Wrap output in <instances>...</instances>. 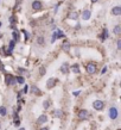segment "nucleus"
<instances>
[{
	"mask_svg": "<svg viewBox=\"0 0 121 130\" xmlns=\"http://www.w3.org/2000/svg\"><path fill=\"white\" fill-rule=\"evenodd\" d=\"M13 124H14V126H20V121L18 118L14 119V122H13Z\"/></svg>",
	"mask_w": 121,
	"mask_h": 130,
	"instance_id": "c756f323",
	"label": "nucleus"
},
{
	"mask_svg": "<svg viewBox=\"0 0 121 130\" xmlns=\"http://www.w3.org/2000/svg\"><path fill=\"white\" fill-rule=\"evenodd\" d=\"M21 32H23L24 36H25V41H28L29 38H30V35H29V32L26 31V30H21Z\"/></svg>",
	"mask_w": 121,
	"mask_h": 130,
	"instance_id": "a878e982",
	"label": "nucleus"
},
{
	"mask_svg": "<svg viewBox=\"0 0 121 130\" xmlns=\"http://www.w3.org/2000/svg\"><path fill=\"white\" fill-rule=\"evenodd\" d=\"M78 18V13L76 11H71L69 14H68V19H72V20H76Z\"/></svg>",
	"mask_w": 121,
	"mask_h": 130,
	"instance_id": "4468645a",
	"label": "nucleus"
},
{
	"mask_svg": "<svg viewBox=\"0 0 121 130\" xmlns=\"http://www.w3.org/2000/svg\"><path fill=\"white\" fill-rule=\"evenodd\" d=\"M32 8H33L35 11H40V10L43 8V4H42V1H39V0H35V1H32Z\"/></svg>",
	"mask_w": 121,
	"mask_h": 130,
	"instance_id": "423d86ee",
	"label": "nucleus"
},
{
	"mask_svg": "<svg viewBox=\"0 0 121 130\" xmlns=\"http://www.w3.org/2000/svg\"><path fill=\"white\" fill-rule=\"evenodd\" d=\"M31 94H36V95H42V91L39 90L36 85H32L31 86Z\"/></svg>",
	"mask_w": 121,
	"mask_h": 130,
	"instance_id": "1a4fd4ad",
	"label": "nucleus"
},
{
	"mask_svg": "<svg viewBox=\"0 0 121 130\" xmlns=\"http://www.w3.org/2000/svg\"><path fill=\"white\" fill-rule=\"evenodd\" d=\"M77 116H78V119H80V121H87V119H89L90 113L87 110H84V109H83V110H80V111H78V115H77Z\"/></svg>",
	"mask_w": 121,
	"mask_h": 130,
	"instance_id": "f257e3e1",
	"label": "nucleus"
},
{
	"mask_svg": "<svg viewBox=\"0 0 121 130\" xmlns=\"http://www.w3.org/2000/svg\"><path fill=\"white\" fill-rule=\"evenodd\" d=\"M71 71L74 72L75 74H80V66H78L77 63H75V64H72V66H70Z\"/></svg>",
	"mask_w": 121,
	"mask_h": 130,
	"instance_id": "dca6fc26",
	"label": "nucleus"
},
{
	"mask_svg": "<svg viewBox=\"0 0 121 130\" xmlns=\"http://www.w3.org/2000/svg\"><path fill=\"white\" fill-rule=\"evenodd\" d=\"M3 50H4L5 55H7V56H10L12 54V50L10 49V48H7V47H3Z\"/></svg>",
	"mask_w": 121,
	"mask_h": 130,
	"instance_id": "4be33fe9",
	"label": "nucleus"
},
{
	"mask_svg": "<svg viewBox=\"0 0 121 130\" xmlns=\"http://www.w3.org/2000/svg\"><path fill=\"white\" fill-rule=\"evenodd\" d=\"M50 106H51V102H50V100H49V99L44 100V102H43V107H44V109H45V110H47Z\"/></svg>",
	"mask_w": 121,
	"mask_h": 130,
	"instance_id": "412c9836",
	"label": "nucleus"
},
{
	"mask_svg": "<svg viewBox=\"0 0 121 130\" xmlns=\"http://www.w3.org/2000/svg\"><path fill=\"white\" fill-rule=\"evenodd\" d=\"M56 83H57V80H56L55 78H50V79L46 81V87L49 88V90H51V88H54V87H55Z\"/></svg>",
	"mask_w": 121,
	"mask_h": 130,
	"instance_id": "6e6552de",
	"label": "nucleus"
},
{
	"mask_svg": "<svg viewBox=\"0 0 121 130\" xmlns=\"http://www.w3.org/2000/svg\"><path fill=\"white\" fill-rule=\"evenodd\" d=\"M0 26H1V23H0Z\"/></svg>",
	"mask_w": 121,
	"mask_h": 130,
	"instance_id": "e433bc0d",
	"label": "nucleus"
},
{
	"mask_svg": "<svg viewBox=\"0 0 121 130\" xmlns=\"http://www.w3.org/2000/svg\"><path fill=\"white\" fill-rule=\"evenodd\" d=\"M117 130H120V129H117Z\"/></svg>",
	"mask_w": 121,
	"mask_h": 130,
	"instance_id": "58836bf2",
	"label": "nucleus"
},
{
	"mask_svg": "<svg viewBox=\"0 0 121 130\" xmlns=\"http://www.w3.org/2000/svg\"><path fill=\"white\" fill-rule=\"evenodd\" d=\"M40 130H49V128H46V126H43V128H42Z\"/></svg>",
	"mask_w": 121,
	"mask_h": 130,
	"instance_id": "72a5a7b5",
	"label": "nucleus"
},
{
	"mask_svg": "<svg viewBox=\"0 0 121 130\" xmlns=\"http://www.w3.org/2000/svg\"><path fill=\"white\" fill-rule=\"evenodd\" d=\"M16 17H14V16H12L11 17V18H10V23H11L12 24V25H13V24H14V23H16Z\"/></svg>",
	"mask_w": 121,
	"mask_h": 130,
	"instance_id": "7c9ffc66",
	"label": "nucleus"
},
{
	"mask_svg": "<svg viewBox=\"0 0 121 130\" xmlns=\"http://www.w3.org/2000/svg\"><path fill=\"white\" fill-rule=\"evenodd\" d=\"M45 73H46V69H45L44 66H42V67L39 68V75H40V76H43V75H45Z\"/></svg>",
	"mask_w": 121,
	"mask_h": 130,
	"instance_id": "b1692460",
	"label": "nucleus"
},
{
	"mask_svg": "<svg viewBox=\"0 0 121 130\" xmlns=\"http://www.w3.org/2000/svg\"><path fill=\"white\" fill-rule=\"evenodd\" d=\"M19 130H25V129H24V128H20V129Z\"/></svg>",
	"mask_w": 121,
	"mask_h": 130,
	"instance_id": "c9c22d12",
	"label": "nucleus"
},
{
	"mask_svg": "<svg viewBox=\"0 0 121 130\" xmlns=\"http://www.w3.org/2000/svg\"><path fill=\"white\" fill-rule=\"evenodd\" d=\"M56 40H57V30H56V31L54 32V34H52V38H51V42L54 43V42H55Z\"/></svg>",
	"mask_w": 121,
	"mask_h": 130,
	"instance_id": "bb28decb",
	"label": "nucleus"
},
{
	"mask_svg": "<svg viewBox=\"0 0 121 130\" xmlns=\"http://www.w3.org/2000/svg\"><path fill=\"white\" fill-rule=\"evenodd\" d=\"M12 36H13V41H17V42H19L20 40V34L18 31H13L12 32Z\"/></svg>",
	"mask_w": 121,
	"mask_h": 130,
	"instance_id": "a211bd4d",
	"label": "nucleus"
},
{
	"mask_svg": "<svg viewBox=\"0 0 121 130\" xmlns=\"http://www.w3.org/2000/svg\"><path fill=\"white\" fill-rule=\"evenodd\" d=\"M52 116L55 117V118H62L63 117V111L57 109V110H54L52 111Z\"/></svg>",
	"mask_w": 121,
	"mask_h": 130,
	"instance_id": "9b49d317",
	"label": "nucleus"
},
{
	"mask_svg": "<svg viewBox=\"0 0 121 130\" xmlns=\"http://www.w3.org/2000/svg\"><path fill=\"white\" fill-rule=\"evenodd\" d=\"M5 84L7 85V86H13V85H16V78L13 76L12 74H6L5 76Z\"/></svg>",
	"mask_w": 121,
	"mask_h": 130,
	"instance_id": "7ed1b4c3",
	"label": "nucleus"
},
{
	"mask_svg": "<svg viewBox=\"0 0 121 130\" xmlns=\"http://www.w3.org/2000/svg\"><path fill=\"white\" fill-rule=\"evenodd\" d=\"M69 67H70V66H69V63L64 62L62 66H61V72L64 73V74H68V73H69Z\"/></svg>",
	"mask_w": 121,
	"mask_h": 130,
	"instance_id": "9d476101",
	"label": "nucleus"
},
{
	"mask_svg": "<svg viewBox=\"0 0 121 130\" xmlns=\"http://www.w3.org/2000/svg\"><path fill=\"white\" fill-rule=\"evenodd\" d=\"M116 48L119 49V50L121 49V38H119V40L116 41Z\"/></svg>",
	"mask_w": 121,
	"mask_h": 130,
	"instance_id": "c85d7f7f",
	"label": "nucleus"
},
{
	"mask_svg": "<svg viewBox=\"0 0 121 130\" xmlns=\"http://www.w3.org/2000/svg\"><path fill=\"white\" fill-rule=\"evenodd\" d=\"M62 49L65 51V53H69V50H70V43H69L68 41H64L62 44Z\"/></svg>",
	"mask_w": 121,
	"mask_h": 130,
	"instance_id": "2eb2a0df",
	"label": "nucleus"
},
{
	"mask_svg": "<svg viewBox=\"0 0 121 130\" xmlns=\"http://www.w3.org/2000/svg\"><path fill=\"white\" fill-rule=\"evenodd\" d=\"M93 107L96 111H101V110H103V107H105V103L102 102V100H95V102L93 103Z\"/></svg>",
	"mask_w": 121,
	"mask_h": 130,
	"instance_id": "39448f33",
	"label": "nucleus"
},
{
	"mask_svg": "<svg viewBox=\"0 0 121 130\" xmlns=\"http://www.w3.org/2000/svg\"><path fill=\"white\" fill-rule=\"evenodd\" d=\"M37 43L40 44V45H42V44H44V37H43V36H39L38 38H37Z\"/></svg>",
	"mask_w": 121,
	"mask_h": 130,
	"instance_id": "393cba45",
	"label": "nucleus"
},
{
	"mask_svg": "<svg viewBox=\"0 0 121 130\" xmlns=\"http://www.w3.org/2000/svg\"><path fill=\"white\" fill-rule=\"evenodd\" d=\"M46 122H47V116L45 113L40 115L38 118H37V121H36V123H37L38 125H42V124H44V123H46Z\"/></svg>",
	"mask_w": 121,
	"mask_h": 130,
	"instance_id": "0eeeda50",
	"label": "nucleus"
},
{
	"mask_svg": "<svg viewBox=\"0 0 121 130\" xmlns=\"http://www.w3.org/2000/svg\"><path fill=\"white\" fill-rule=\"evenodd\" d=\"M90 16H91V12H90L89 10H84V11L82 12V19L83 20L90 19Z\"/></svg>",
	"mask_w": 121,
	"mask_h": 130,
	"instance_id": "f8f14e48",
	"label": "nucleus"
},
{
	"mask_svg": "<svg viewBox=\"0 0 121 130\" xmlns=\"http://www.w3.org/2000/svg\"><path fill=\"white\" fill-rule=\"evenodd\" d=\"M18 72H19L20 74H23V75H26V76H30V73H29L26 69H24V68H21V67H19L18 68Z\"/></svg>",
	"mask_w": 121,
	"mask_h": 130,
	"instance_id": "aec40b11",
	"label": "nucleus"
},
{
	"mask_svg": "<svg viewBox=\"0 0 121 130\" xmlns=\"http://www.w3.org/2000/svg\"><path fill=\"white\" fill-rule=\"evenodd\" d=\"M28 91H29V86L25 85V87H24V90H23V93H28Z\"/></svg>",
	"mask_w": 121,
	"mask_h": 130,
	"instance_id": "2f4dec72",
	"label": "nucleus"
},
{
	"mask_svg": "<svg viewBox=\"0 0 121 130\" xmlns=\"http://www.w3.org/2000/svg\"><path fill=\"white\" fill-rule=\"evenodd\" d=\"M78 94H80V92H78V91H77V92H74V95H75V97H77Z\"/></svg>",
	"mask_w": 121,
	"mask_h": 130,
	"instance_id": "473e14b6",
	"label": "nucleus"
},
{
	"mask_svg": "<svg viewBox=\"0 0 121 130\" xmlns=\"http://www.w3.org/2000/svg\"><path fill=\"white\" fill-rule=\"evenodd\" d=\"M7 113V109L5 106H0V116H6Z\"/></svg>",
	"mask_w": 121,
	"mask_h": 130,
	"instance_id": "5701e85b",
	"label": "nucleus"
},
{
	"mask_svg": "<svg viewBox=\"0 0 121 130\" xmlns=\"http://www.w3.org/2000/svg\"><path fill=\"white\" fill-rule=\"evenodd\" d=\"M86 69H87V73H88V74H90V75L95 74V73L98 72V67H96V64H95V63H91V62L87 64Z\"/></svg>",
	"mask_w": 121,
	"mask_h": 130,
	"instance_id": "f03ea898",
	"label": "nucleus"
},
{
	"mask_svg": "<svg viewBox=\"0 0 121 130\" xmlns=\"http://www.w3.org/2000/svg\"><path fill=\"white\" fill-rule=\"evenodd\" d=\"M113 32L116 36L120 35V34H121V26H120V25H115V26H114V29H113Z\"/></svg>",
	"mask_w": 121,
	"mask_h": 130,
	"instance_id": "6ab92c4d",
	"label": "nucleus"
},
{
	"mask_svg": "<svg viewBox=\"0 0 121 130\" xmlns=\"http://www.w3.org/2000/svg\"><path fill=\"white\" fill-rule=\"evenodd\" d=\"M14 41H11V42H10V45H8V48H10V49H11V50H13V49H14Z\"/></svg>",
	"mask_w": 121,
	"mask_h": 130,
	"instance_id": "cd10ccee",
	"label": "nucleus"
},
{
	"mask_svg": "<svg viewBox=\"0 0 121 130\" xmlns=\"http://www.w3.org/2000/svg\"><path fill=\"white\" fill-rule=\"evenodd\" d=\"M16 83L17 84H20V85H24V83H25V79H24L23 75H17Z\"/></svg>",
	"mask_w": 121,
	"mask_h": 130,
	"instance_id": "f3484780",
	"label": "nucleus"
},
{
	"mask_svg": "<svg viewBox=\"0 0 121 130\" xmlns=\"http://www.w3.org/2000/svg\"><path fill=\"white\" fill-rule=\"evenodd\" d=\"M0 128H1V125H0Z\"/></svg>",
	"mask_w": 121,
	"mask_h": 130,
	"instance_id": "4c0bfd02",
	"label": "nucleus"
},
{
	"mask_svg": "<svg viewBox=\"0 0 121 130\" xmlns=\"http://www.w3.org/2000/svg\"><path fill=\"white\" fill-rule=\"evenodd\" d=\"M90 1H91V3H93V4H95V3H98L99 0H90Z\"/></svg>",
	"mask_w": 121,
	"mask_h": 130,
	"instance_id": "f704fd0d",
	"label": "nucleus"
},
{
	"mask_svg": "<svg viewBox=\"0 0 121 130\" xmlns=\"http://www.w3.org/2000/svg\"><path fill=\"white\" fill-rule=\"evenodd\" d=\"M112 14L113 16H120L121 14V7L120 6H115L112 8Z\"/></svg>",
	"mask_w": 121,
	"mask_h": 130,
	"instance_id": "ddd939ff",
	"label": "nucleus"
},
{
	"mask_svg": "<svg viewBox=\"0 0 121 130\" xmlns=\"http://www.w3.org/2000/svg\"><path fill=\"white\" fill-rule=\"evenodd\" d=\"M117 116H119V111H117V109L115 106H112L109 109V118L112 119V121H114V119L117 118Z\"/></svg>",
	"mask_w": 121,
	"mask_h": 130,
	"instance_id": "20e7f679",
	"label": "nucleus"
}]
</instances>
